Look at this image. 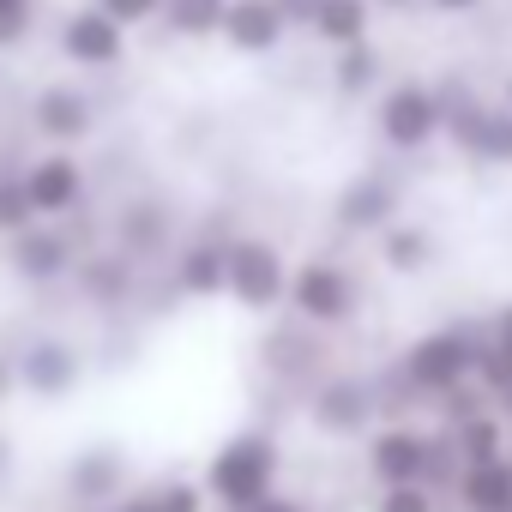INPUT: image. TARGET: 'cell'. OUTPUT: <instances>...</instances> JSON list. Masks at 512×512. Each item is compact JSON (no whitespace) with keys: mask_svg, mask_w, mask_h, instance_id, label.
Returning a JSON list of instances; mask_svg holds the SVG:
<instances>
[{"mask_svg":"<svg viewBox=\"0 0 512 512\" xmlns=\"http://www.w3.org/2000/svg\"><path fill=\"white\" fill-rule=\"evenodd\" d=\"M374 416H380V392L374 380L362 374H326L314 392H308V422L332 440H362L374 434Z\"/></svg>","mask_w":512,"mask_h":512,"instance_id":"obj_9","label":"cell"},{"mask_svg":"<svg viewBox=\"0 0 512 512\" xmlns=\"http://www.w3.org/2000/svg\"><path fill=\"white\" fill-rule=\"evenodd\" d=\"M440 115H446V139L464 163L476 169H512V115L506 103H482L470 79H440Z\"/></svg>","mask_w":512,"mask_h":512,"instance_id":"obj_2","label":"cell"},{"mask_svg":"<svg viewBox=\"0 0 512 512\" xmlns=\"http://www.w3.org/2000/svg\"><path fill=\"white\" fill-rule=\"evenodd\" d=\"M79 253H85V247L73 241V229H67L61 217H37L31 229L7 235V266H13V278H25V284H37V290L73 278Z\"/></svg>","mask_w":512,"mask_h":512,"instance_id":"obj_8","label":"cell"},{"mask_svg":"<svg viewBox=\"0 0 512 512\" xmlns=\"http://www.w3.org/2000/svg\"><path fill=\"white\" fill-rule=\"evenodd\" d=\"M494 410H500V416L512 422V392H506V398H494Z\"/></svg>","mask_w":512,"mask_h":512,"instance_id":"obj_39","label":"cell"},{"mask_svg":"<svg viewBox=\"0 0 512 512\" xmlns=\"http://www.w3.org/2000/svg\"><path fill=\"white\" fill-rule=\"evenodd\" d=\"M55 49H61V61L79 67V73H115V67H127V25L109 19L97 0H91V7L61 13Z\"/></svg>","mask_w":512,"mask_h":512,"instance_id":"obj_7","label":"cell"},{"mask_svg":"<svg viewBox=\"0 0 512 512\" xmlns=\"http://www.w3.org/2000/svg\"><path fill=\"white\" fill-rule=\"evenodd\" d=\"M488 338L512 350V302H500V308H494V320H488Z\"/></svg>","mask_w":512,"mask_h":512,"instance_id":"obj_36","label":"cell"},{"mask_svg":"<svg viewBox=\"0 0 512 512\" xmlns=\"http://www.w3.org/2000/svg\"><path fill=\"white\" fill-rule=\"evenodd\" d=\"M103 512H163V506H157V494H151V488H133V494H121V500H109Z\"/></svg>","mask_w":512,"mask_h":512,"instance_id":"obj_34","label":"cell"},{"mask_svg":"<svg viewBox=\"0 0 512 512\" xmlns=\"http://www.w3.org/2000/svg\"><path fill=\"white\" fill-rule=\"evenodd\" d=\"M278 476H284V446H278V434H266V428H241V434H229L211 458H205V494L223 506V512H241V506H253V500H266L272 488H278Z\"/></svg>","mask_w":512,"mask_h":512,"instance_id":"obj_1","label":"cell"},{"mask_svg":"<svg viewBox=\"0 0 512 512\" xmlns=\"http://www.w3.org/2000/svg\"><path fill=\"white\" fill-rule=\"evenodd\" d=\"M452 494L464 512H512V452L488 458V464H464Z\"/></svg>","mask_w":512,"mask_h":512,"instance_id":"obj_22","label":"cell"},{"mask_svg":"<svg viewBox=\"0 0 512 512\" xmlns=\"http://www.w3.org/2000/svg\"><path fill=\"white\" fill-rule=\"evenodd\" d=\"M151 494H157L163 512H205V500H211L205 482H175V476L169 482H151Z\"/></svg>","mask_w":512,"mask_h":512,"instance_id":"obj_29","label":"cell"},{"mask_svg":"<svg viewBox=\"0 0 512 512\" xmlns=\"http://www.w3.org/2000/svg\"><path fill=\"white\" fill-rule=\"evenodd\" d=\"M428 452H434V434L416 428V422H386L368 434V476L380 488H398V482H428Z\"/></svg>","mask_w":512,"mask_h":512,"instance_id":"obj_12","label":"cell"},{"mask_svg":"<svg viewBox=\"0 0 512 512\" xmlns=\"http://www.w3.org/2000/svg\"><path fill=\"white\" fill-rule=\"evenodd\" d=\"M290 260L284 247L266 241V235H229V302L247 308V314H272L290 302Z\"/></svg>","mask_w":512,"mask_h":512,"instance_id":"obj_6","label":"cell"},{"mask_svg":"<svg viewBox=\"0 0 512 512\" xmlns=\"http://www.w3.org/2000/svg\"><path fill=\"white\" fill-rule=\"evenodd\" d=\"M314 43L326 49H350V43H368L374 37V0H320L314 13Z\"/></svg>","mask_w":512,"mask_h":512,"instance_id":"obj_24","label":"cell"},{"mask_svg":"<svg viewBox=\"0 0 512 512\" xmlns=\"http://www.w3.org/2000/svg\"><path fill=\"white\" fill-rule=\"evenodd\" d=\"M31 133L49 145H85L97 133V103L91 91H79L73 79H55L31 97Z\"/></svg>","mask_w":512,"mask_h":512,"instance_id":"obj_13","label":"cell"},{"mask_svg":"<svg viewBox=\"0 0 512 512\" xmlns=\"http://www.w3.org/2000/svg\"><path fill=\"white\" fill-rule=\"evenodd\" d=\"M404 217V187L386 175V169H356L344 187H338V199H332V223L344 229V235H380V229H392Z\"/></svg>","mask_w":512,"mask_h":512,"instance_id":"obj_10","label":"cell"},{"mask_svg":"<svg viewBox=\"0 0 512 512\" xmlns=\"http://www.w3.org/2000/svg\"><path fill=\"white\" fill-rule=\"evenodd\" d=\"M97 7H103L109 19H121V25L133 31V25H157V13H163V0H97Z\"/></svg>","mask_w":512,"mask_h":512,"instance_id":"obj_31","label":"cell"},{"mask_svg":"<svg viewBox=\"0 0 512 512\" xmlns=\"http://www.w3.org/2000/svg\"><path fill=\"white\" fill-rule=\"evenodd\" d=\"M308 332H338L356 320L362 308V284L350 278V266L326 260V253H314V260H302L290 272V302H284Z\"/></svg>","mask_w":512,"mask_h":512,"instance_id":"obj_5","label":"cell"},{"mask_svg":"<svg viewBox=\"0 0 512 512\" xmlns=\"http://www.w3.org/2000/svg\"><path fill=\"white\" fill-rule=\"evenodd\" d=\"M0 470H7V440H0Z\"/></svg>","mask_w":512,"mask_h":512,"instance_id":"obj_41","label":"cell"},{"mask_svg":"<svg viewBox=\"0 0 512 512\" xmlns=\"http://www.w3.org/2000/svg\"><path fill=\"white\" fill-rule=\"evenodd\" d=\"M476 386L488 392V398H506L512 392V350L506 344H482V356H476Z\"/></svg>","mask_w":512,"mask_h":512,"instance_id":"obj_27","label":"cell"},{"mask_svg":"<svg viewBox=\"0 0 512 512\" xmlns=\"http://www.w3.org/2000/svg\"><path fill=\"white\" fill-rule=\"evenodd\" d=\"M19 356V386L31 392V398H67L79 380H85V356L67 344V338H31V344H19L13 350Z\"/></svg>","mask_w":512,"mask_h":512,"instance_id":"obj_16","label":"cell"},{"mask_svg":"<svg viewBox=\"0 0 512 512\" xmlns=\"http://www.w3.org/2000/svg\"><path fill=\"white\" fill-rule=\"evenodd\" d=\"M374 512H434V488H428V482H398V488H380Z\"/></svg>","mask_w":512,"mask_h":512,"instance_id":"obj_30","label":"cell"},{"mask_svg":"<svg viewBox=\"0 0 512 512\" xmlns=\"http://www.w3.org/2000/svg\"><path fill=\"white\" fill-rule=\"evenodd\" d=\"M37 31V0H0V55L25 49Z\"/></svg>","mask_w":512,"mask_h":512,"instance_id":"obj_28","label":"cell"},{"mask_svg":"<svg viewBox=\"0 0 512 512\" xmlns=\"http://www.w3.org/2000/svg\"><path fill=\"white\" fill-rule=\"evenodd\" d=\"M482 344H488V326H476V320H446V326L422 332V338L398 356V374H404L410 392H422V398H446L452 386L476 380V356H482Z\"/></svg>","mask_w":512,"mask_h":512,"instance_id":"obj_3","label":"cell"},{"mask_svg":"<svg viewBox=\"0 0 512 512\" xmlns=\"http://www.w3.org/2000/svg\"><path fill=\"white\" fill-rule=\"evenodd\" d=\"M380 266L392 278H422L434 266V229L410 223V217H398L392 229H380Z\"/></svg>","mask_w":512,"mask_h":512,"instance_id":"obj_20","label":"cell"},{"mask_svg":"<svg viewBox=\"0 0 512 512\" xmlns=\"http://www.w3.org/2000/svg\"><path fill=\"white\" fill-rule=\"evenodd\" d=\"M284 37H290V19H284L278 0H229L223 43H229L235 55L266 61V55H278V49H284Z\"/></svg>","mask_w":512,"mask_h":512,"instance_id":"obj_17","label":"cell"},{"mask_svg":"<svg viewBox=\"0 0 512 512\" xmlns=\"http://www.w3.org/2000/svg\"><path fill=\"white\" fill-rule=\"evenodd\" d=\"M25 169V193H31V205H37V217H79L85 211V193H91V175H85V163L73 157V145H55V151H43V157H31V163H19Z\"/></svg>","mask_w":512,"mask_h":512,"instance_id":"obj_11","label":"cell"},{"mask_svg":"<svg viewBox=\"0 0 512 512\" xmlns=\"http://www.w3.org/2000/svg\"><path fill=\"white\" fill-rule=\"evenodd\" d=\"M278 7H284L290 31H314V13H320V0H278Z\"/></svg>","mask_w":512,"mask_h":512,"instance_id":"obj_33","label":"cell"},{"mask_svg":"<svg viewBox=\"0 0 512 512\" xmlns=\"http://www.w3.org/2000/svg\"><path fill=\"white\" fill-rule=\"evenodd\" d=\"M19 392V356L13 350H0V404H7Z\"/></svg>","mask_w":512,"mask_h":512,"instance_id":"obj_35","label":"cell"},{"mask_svg":"<svg viewBox=\"0 0 512 512\" xmlns=\"http://www.w3.org/2000/svg\"><path fill=\"white\" fill-rule=\"evenodd\" d=\"M115 247H127L133 260H157L169 247V205L163 199H127L115 211Z\"/></svg>","mask_w":512,"mask_h":512,"instance_id":"obj_19","label":"cell"},{"mask_svg":"<svg viewBox=\"0 0 512 512\" xmlns=\"http://www.w3.org/2000/svg\"><path fill=\"white\" fill-rule=\"evenodd\" d=\"M223 19H229V0H163L157 13V25L181 43H217Z\"/></svg>","mask_w":512,"mask_h":512,"instance_id":"obj_25","label":"cell"},{"mask_svg":"<svg viewBox=\"0 0 512 512\" xmlns=\"http://www.w3.org/2000/svg\"><path fill=\"white\" fill-rule=\"evenodd\" d=\"M169 284L187 296V302H217L229 290V235L205 229L193 241L175 247V260H169Z\"/></svg>","mask_w":512,"mask_h":512,"instance_id":"obj_14","label":"cell"},{"mask_svg":"<svg viewBox=\"0 0 512 512\" xmlns=\"http://www.w3.org/2000/svg\"><path fill=\"white\" fill-rule=\"evenodd\" d=\"M127 452L121 446H85V452H73V464H67V494L79 500V506H109V500H121L127 488Z\"/></svg>","mask_w":512,"mask_h":512,"instance_id":"obj_18","label":"cell"},{"mask_svg":"<svg viewBox=\"0 0 512 512\" xmlns=\"http://www.w3.org/2000/svg\"><path fill=\"white\" fill-rule=\"evenodd\" d=\"M374 7H392V13H404V7H416V0H374Z\"/></svg>","mask_w":512,"mask_h":512,"instance_id":"obj_38","label":"cell"},{"mask_svg":"<svg viewBox=\"0 0 512 512\" xmlns=\"http://www.w3.org/2000/svg\"><path fill=\"white\" fill-rule=\"evenodd\" d=\"M37 223V205L25 193V169H0V235H19Z\"/></svg>","mask_w":512,"mask_h":512,"instance_id":"obj_26","label":"cell"},{"mask_svg":"<svg viewBox=\"0 0 512 512\" xmlns=\"http://www.w3.org/2000/svg\"><path fill=\"white\" fill-rule=\"evenodd\" d=\"M73 290L91 308H127L139 296V260L127 247H115V241L91 247V253H79V266H73Z\"/></svg>","mask_w":512,"mask_h":512,"instance_id":"obj_15","label":"cell"},{"mask_svg":"<svg viewBox=\"0 0 512 512\" xmlns=\"http://www.w3.org/2000/svg\"><path fill=\"white\" fill-rule=\"evenodd\" d=\"M241 512H308V500H296V494H284V488H272L266 500H253V506H241Z\"/></svg>","mask_w":512,"mask_h":512,"instance_id":"obj_32","label":"cell"},{"mask_svg":"<svg viewBox=\"0 0 512 512\" xmlns=\"http://www.w3.org/2000/svg\"><path fill=\"white\" fill-rule=\"evenodd\" d=\"M380 85H386V55L374 49V37L368 43H350V49H332V91L344 103H362Z\"/></svg>","mask_w":512,"mask_h":512,"instance_id":"obj_21","label":"cell"},{"mask_svg":"<svg viewBox=\"0 0 512 512\" xmlns=\"http://www.w3.org/2000/svg\"><path fill=\"white\" fill-rule=\"evenodd\" d=\"M428 7H434V13H446V19H458V13H476L482 0H428Z\"/></svg>","mask_w":512,"mask_h":512,"instance_id":"obj_37","label":"cell"},{"mask_svg":"<svg viewBox=\"0 0 512 512\" xmlns=\"http://www.w3.org/2000/svg\"><path fill=\"white\" fill-rule=\"evenodd\" d=\"M446 434H452V446H458V458L464 464H488V458H506L512 446V422L488 404V410H476V416H464V422H446Z\"/></svg>","mask_w":512,"mask_h":512,"instance_id":"obj_23","label":"cell"},{"mask_svg":"<svg viewBox=\"0 0 512 512\" xmlns=\"http://www.w3.org/2000/svg\"><path fill=\"white\" fill-rule=\"evenodd\" d=\"M500 103H506V115H512V79H506V91H500Z\"/></svg>","mask_w":512,"mask_h":512,"instance_id":"obj_40","label":"cell"},{"mask_svg":"<svg viewBox=\"0 0 512 512\" xmlns=\"http://www.w3.org/2000/svg\"><path fill=\"white\" fill-rule=\"evenodd\" d=\"M374 127H380V145H386V151H398V157L428 151L434 139H446L440 91H434L428 79H392V85H380Z\"/></svg>","mask_w":512,"mask_h":512,"instance_id":"obj_4","label":"cell"}]
</instances>
